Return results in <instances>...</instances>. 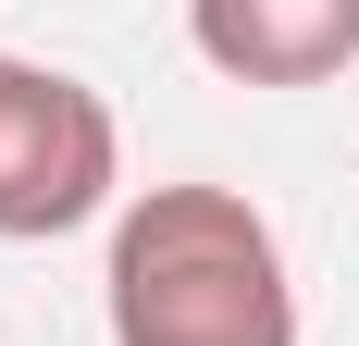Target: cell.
I'll return each instance as SVG.
<instances>
[{
	"instance_id": "6da1fadb",
	"label": "cell",
	"mask_w": 359,
	"mask_h": 346,
	"mask_svg": "<svg viewBox=\"0 0 359 346\" xmlns=\"http://www.w3.org/2000/svg\"><path fill=\"white\" fill-rule=\"evenodd\" d=\"M111 346H297V272L248 186H137L100 260Z\"/></svg>"
},
{
	"instance_id": "7a4b0ae2",
	"label": "cell",
	"mask_w": 359,
	"mask_h": 346,
	"mask_svg": "<svg viewBox=\"0 0 359 346\" xmlns=\"http://www.w3.org/2000/svg\"><path fill=\"white\" fill-rule=\"evenodd\" d=\"M124 186V124L87 74L0 50V247H50L100 223Z\"/></svg>"
},
{
	"instance_id": "3957f363",
	"label": "cell",
	"mask_w": 359,
	"mask_h": 346,
	"mask_svg": "<svg viewBox=\"0 0 359 346\" xmlns=\"http://www.w3.org/2000/svg\"><path fill=\"white\" fill-rule=\"evenodd\" d=\"M186 37L223 87H334L359 62V0H186Z\"/></svg>"
}]
</instances>
